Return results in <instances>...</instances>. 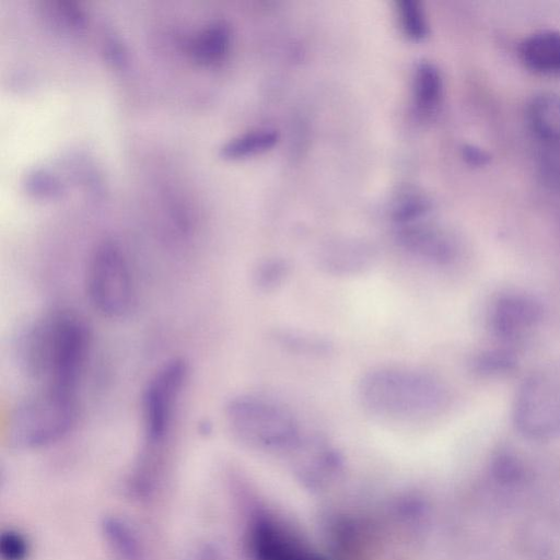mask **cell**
Returning a JSON list of instances; mask_svg holds the SVG:
<instances>
[{"mask_svg": "<svg viewBox=\"0 0 560 560\" xmlns=\"http://www.w3.org/2000/svg\"><path fill=\"white\" fill-rule=\"evenodd\" d=\"M91 345L85 320L73 312L58 310L22 330L15 353L21 370L39 387L78 393Z\"/></svg>", "mask_w": 560, "mask_h": 560, "instance_id": "1", "label": "cell"}, {"mask_svg": "<svg viewBox=\"0 0 560 560\" xmlns=\"http://www.w3.org/2000/svg\"><path fill=\"white\" fill-rule=\"evenodd\" d=\"M358 395L369 410L398 418L434 415L448 399L439 378L404 368H378L365 373L359 382Z\"/></svg>", "mask_w": 560, "mask_h": 560, "instance_id": "2", "label": "cell"}, {"mask_svg": "<svg viewBox=\"0 0 560 560\" xmlns=\"http://www.w3.org/2000/svg\"><path fill=\"white\" fill-rule=\"evenodd\" d=\"M78 393L39 387L9 412L5 435L9 443L22 451H36L65 440L79 419Z\"/></svg>", "mask_w": 560, "mask_h": 560, "instance_id": "3", "label": "cell"}, {"mask_svg": "<svg viewBox=\"0 0 560 560\" xmlns=\"http://www.w3.org/2000/svg\"><path fill=\"white\" fill-rule=\"evenodd\" d=\"M224 418L235 438L255 450L295 451L302 442L300 425L292 412L257 395L231 398L225 405Z\"/></svg>", "mask_w": 560, "mask_h": 560, "instance_id": "4", "label": "cell"}, {"mask_svg": "<svg viewBox=\"0 0 560 560\" xmlns=\"http://www.w3.org/2000/svg\"><path fill=\"white\" fill-rule=\"evenodd\" d=\"M188 380V364L173 358L159 365L145 382L140 397L144 458L155 459L170 440Z\"/></svg>", "mask_w": 560, "mask_h": 560, "instance_id": "5", "label": "cell"}, {"mask_svg": "<svg viewBox=\"0 0 560 560\" xmlns=\"http://www.w3.org/2000/svg\"><path fill=\"white\" fill-rule=\"evenodd\" d=\"M88 301L103 317L119 319L137 303V285L130 261L122 247L103 241L92 252L84 277Z\"/></svg>", "mask_w": 560, "mask_h": 560, "instance_id": "6", "label": "cell"}, {"mask_svg": "<svg viewBox=\"0 0 560 560\" xmlns=\"http://www.w3.org/2000/svg\"><path fill=\"white\" fill-rule=\"evenodd\" d=\"M513 423L533 440L560 435V364L532 373L514 398Z\"/></svg>", "mask_w": 560, "mask_h": 560, "instance_id": "7", "label": "cell"}, {"mask_svg": "<svg viewBox=\"0 0 560 560\" xmlns=\"http://www.w3.org/2000/svg\"><path fill=\"white\" fill-rule=\"evenodd\" d=\"M252 560H323L273 518L255 516L246 532Z\"/></svg>", "mask_w": 560, "mask_h": 560, "instance_id": "8", "label": "cell"}, {"mask_svg": "<svg viewBox=\"0 0 560 560\" xmlns=\"http://www.w3.org/2000/svg\"><path fill=\"white\" fill-rule=\"evenodd\" d=\"M542 318V307L534 298L522 293L501 295L489 311V328L505 343L524 339Z\"/></svg>", "mask_w": 560, "mask_h": 560, "instance_id": "9", "label": "cell"}, {"mask_svg": "<svg viewBox=\"0 0 560 560\" xmlns=\"http://www.w3.org/2000/svg\"><path fill=\"white\" fill-rule=\"evenodd\" d=\"M100 533L110 560H148L143 536L128 518L107 515L101 522Z\"/></svg>", "mask_w": 560, "mask_h": 560, "instance_id": "10", "label": "cell"}, {"mask_svg": "<svg viewBox=\"0 0 560 560\" xmlns=\"http://www.w3.org/2000/svg\"><path fill=\"white\" fill-rule=\"evenodd\" d=\"M398 240L408 252L435 264H447L455 255L452 241L431 226L417 223L402 225Z\"/></svg>", "mask_w": 560, "mask_h": 560, "instance_id": "11", "label": "cell"}, {"mask_svg": "<svg viewBox=\"0 0 560 560\" xmlns=\"http://www.w3.org/2000/svg\"><path fill=\"white\" fill-rule=\"evenodd\" d=\"M522 62L530 70L549 75L560 74V32L540 31L522 40Z\"/></svg>", "mask_w": 560, "mask_h": 560, "instance_id": "12", "label": "cell"}, {"mask_svg": "<svg viewBox=\"0 0 560 560\" xmlns=\"http://www.w3.org/2000/svg\"><path fill=\"white\" fill-rule=\"evenodd\" d=\"M527 121L534 135L545 144L560 150V94L541 92L527 106Z\"/></svg>", "mask_w": 560, "mask_h": 560, "instance_id": "13", "label": "cell"}, {"mask_svg": "<svg viewBox=\"0 0 560 560\" xmlns=\"http://www.w3.org/2000/svg\"><path fill=\"white\" fill-rule=\"evenodd\" d=\"M232 32L226 21L205 24L190 39L188 50L195 61L210 66L222 61L230 50Z\"/></svg>", "mask_w": 560, "mask_h": 560, "instance_id": "14", "label": "cell"}, {"mask_svg": "<svg viewBox=\"0 0 560 560\" xmlns=\"http://www.w3.org/2000/svg\"><path fill=\"white\" fill-rule=\"evenodd\" d=\"M280 139L277 130L262 128L237 135L225 141L219 149L224 159L236 160L266 152Z\"/></svg>", "mask_w": 560, "mask_h": 560, "instance_id": "15", "label": "cell"}, {"mask_svg": "<svg viewBox=\"0 0 560 560\" xmlns=\"http://www.w3.org/2000/svg\"><path fill=\"white\" fill-rule=\"evenodd\" d=\"M371 264V256L364 248H331L318 258L323 272L348 277L364 272Z\"/></svg>", "mask_w": 560, "mask_h": 560, "instance_id": "16", "label": "cell"}, {"mask_svg": "<svg viewBox=\"0 0 560 560\" xmlns=\"http://www.w3.org/2000/svg\"><path fill=\"white\" fill-rule=\"evenodd\" d=\"M442 88V75L436 66L428 61L419 63L415 73L417 105L421 109L431 110L440 102Z\"/></svg>", "mask_w": 560, "mask_h": 560, "instance_id": "17", "label": "cell"}, {"mask_svg": "<svg viewBox=\"0 0 560 560\" xmlns=\"http://www.w3.org/2000/svg\"><path fill=\"white\" fill-rule=\"evenodd\" d=\"M470 370L482 377H498L514 371L517 365L515 352L506 348L487 349L470 360Z\"/></svg>", "mask_w": 560, "mask_h": 560, "instance_id": "18", "label": "cell"}, {"mask_svg": "<svg viewBox=\"0 0 560 560\" xmlns=\"http://www.w3.org/2000/svg\"><path fill=\"white\" fill-rule=\"evenodd\" d=\"M24 191L37 199H51L60 196L65 190L61 178L46 166L30 167L23 175Z\"/></svg>", "mask_w": 560, "mask_h": 560, "instance_id": "19", "label": "cell"}, {"mask_svg": "<svg viewBox=\"0 0 560 560\" xmlns=\"http://www.w3.org/2000/svg\"><path fill=\"white\" fill-rule=\"evenodd\" d=\"M44 12L52 26L68 32L80 31L86 23L84 10L71 1L47 2Z\"/></svg>", "mask_w": 560, "mask_h": 560, "instance_id": "20", "label": "cell"}, {"mask_svg": "<svg viewBox=\"0 0 560 560\" xmlns=\"http://www.w3.org/2000/svg\"><path fill=\"white\" fill-rule=\"evenodd\" d=\"M273 338L285 349L299 354L322 355L329 353L331 348L326 339L300 331L279 330Z\"/></svg>", "mask_w": 560, "mask_h": 560, "instance_id": "21", "label": "cell"}, {"mask_svg": "<svg viewBox=\"0 0 560 560\" xmlns=\"http://www.w3.org/2000/svg\"><path fill=\"white\" fill-rule=\"evenodd\" d=\"M400 24L406 36L419 42L429 35V24L422 9L417 0H402L398 3Z\"/></svg>", "mask_w": 560, "mask_h": 560, "instance_id": "22", "label": "cell"}, {"mask_svg": "<svg viewBox=\"0 0 560 560\" xmlns=\"http://www.w3.org/2000/svg\"><path fill=\"white\" fill-rule=\"evenodd\" d=\"M32 551L28 537L16 528H5L0 534L1 560H27Z\"/></svg>", "mask_w": 560, "mask_h": 560, "instance_id": "23", "label": "cell"}, {"mask_svg": "<svg viewBox=\"0 0 560 560\" xmlns=\"http://www.w3.org/2000/svg\"><path fill=\"white\" fill-rule=\"evenodd\" d=\"M289 275V266L282 259H269L254 271V282L262 291H272L280 287Z\"/></svg>", "mask_w": 560, "mask_h": 560, "instance_id": "24", "label": "cell"}, {"mask_svg": "<svg viewBox=\"0 0 560 560\" xmlns=\"http://www.w3.org/2000/svg\"><path fill=\"white\" fill-rule=\"evenodd\" d=\"M431 208L430 201L421 195H411L402 199L393 212V218L399 225L416 223Z\"/></svg>", "mask_w": 560, "mask_h": 560, "instance_id": "25", "label": "cell"}, {"mask_svg": "<svg viewBox=\"0 0 560 560\" xmlns=\"http://www.w3.org/2000/svg\"><path fill=\"white\" fill-rule=\"evenodd\" d=\"M103 51L108 62L115 67H124L128 62L126 46L116 36H106Z\"/></svg>", "mask_w": 560, "mask_h": 560, "instance_id": "26", "label": "cell"}, {"mask_svg": "<svg viewBox=\"0 0 560 560\" xmlns=\"http://www.w3.org/2000/svg\"><path fill=\"white\" fill-rule=\"evenodd\" d=\"M186 560H229L223 550L214 544L203 542L189 552Z\"/></svg>", "mask_w": 560, "mask_h": 560, "instance_id": "27", "label": "cell"}, {"mask_svg": "<svg viewBox=\"0 0 560 560\" xmlns=\"http://www.w3.org/2000/svg\"><path fill=\"white\" fill-rule=\"evenodd\" d=\"M463 156L467 163L476 166L485 165L489 160V155L485 151L474 145H465Z\"/></svg>", "mask_w": 560, "mask_h": 560, "instance_id": "28", "label": "cell"}]
</instances>
